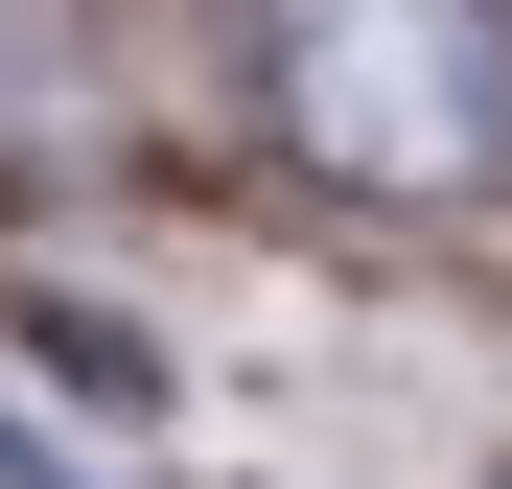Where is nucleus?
Returning <instances> with one entry per match:
<instances>
[{
    "mask_svg": "<svg viewBox=\"0 0 512 489\" xmlns=\"http://www.w3.org/2000/svg\"><path fill=\"white\" fill-rule=\"evenodd\" d=\"M280 140L326 163V187H373V210L489 187V140H512L489 24L466 0H280Z\"/></svg>",
    "mask_w": 512,
    "mask_h": 489,
    "instance_id": "1",
    "label": "nucleus"
}]
</instances>
